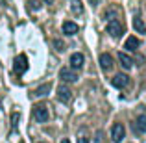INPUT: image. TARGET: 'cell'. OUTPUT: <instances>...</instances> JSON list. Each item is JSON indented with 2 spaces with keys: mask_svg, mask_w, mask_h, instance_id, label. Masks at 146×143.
<instances>
[{
  "mask_svg": "<svg viewBox=\"0 0 146 143\" xmlns=\"http://www.w3.org/2000/svg\"><path fill=\"white\" fill-rule=\"evenodd\" d=\"M43 2H44V4H52L54 0H43Z\"/></svg>",
  "mask_w": 146,
  "mask_h": 143,
  "instance_id": "603a6c76",
  "label": "cell"
},
{
  "mask_svg": "<svg viewBox=\"0 0 146 143\" xmlns=\"http://www.w3.org/2000/svg\"><path fill=\"white\" fill-rule=\"evenodd\" d=\"M128 82H129V78L124 75V73H120V75H115L113 80H111V84H113L117 89H122V87H126V86H128Z\"/></svg>",
  "mask_w": 146,
  "mask_h": 143,
  "instance_id": "5b68a950",
  "label": "cell"
},
{
  "mask_svg": "<svg viewBox=\"0 0 146 143\" xmlns=\"http://www.w3.org/2000/svg\"><path fill=\"white\" fill-rule=\"evenodd\" d=\"M59 78L63 80V82H76L78 76H76V73L70 71V69H61L59 71Z\"/></svg>",
  "mask_w": 146,
  "mask_h": 143,
  "instance_id": "9c48e42d",
  "label": "cell"
},
{
  "mask_svg": "<svg viewBox=\"0 0 146 143\" xmlns=\"http://www.w3.org/2000/svg\"><path fill=\"white\" fill-rule=\"evenodd\" d=\"M78 30H80V26L76 22H72V21L63 22V34H67V36H74V34H78Z\"/></svg>",
  "mask_w": 146,
  "mask_h": 143,
  "instance_id": "30bf717a",
  "label": "cell"
},
{
  "mask_svg": "<svg viewBox=\"0 0 146 143\" xmlns=\"http://www.w3.org/2000/svg\"><path fill=\"white\" fill-rule=\"evenodd\" d=\"M54 45H56V47H57V50H65V45H63V41L56 39V41H54Z\"/></svg>",
  "mask_w": 146,
  "mask_h": 143,
  "instance_id": "d6986e66",
  "label": "cell"
},
{
  "mask_svg": "<svg viewBox=\"0 0 146 143\" xmlns=\"http://www.w3.org/2000/svg\"><path fill=\"white\" fill-rule=\"evenodd\" d=\"M50 89H52V84H43L33 91V97H46L50 93Z\"/></svg>",
  "mask_w": 146,
  "mask_h": 143,
  "instance_id": "5bb4252c",
  "label": "cell"
},
{
  "mask_svg": "<svg viewBox=\"0 0 146 143\" xmlns=\"http://www.w3.org/2000/svg\"><path fill=\"white\" fill-rule=\"evenodd\" d=\"M30 9H33V11H37V9H39V7H41V4L39 2H37V0H30Z\"/></svg>",
  "mask_w": 146,
  "mask_h": 143,
  "instance_id": "ac0fdd59",
  "label": "cell"
},
{
  "mask_svg": "<svg viewBox=\"0 0 146 143\" xmlns=\"http://www.w3.org/2000/svg\"><path fill=\"white\" fill-rule=\"evenodd\" d=\"M83 63H85V58H83V54L76 52V54H72V56H70V67H72V69H82Z\"/></svg>",
  "mask_w": 146,
  "mask_h": 143,
  "instance_id": "ba28073f",
  "label": "cell"
},
{
  "mask_svg": "<svg viewBox=\"0 0 146 143\" xmlns=\"http://www.w3.org/2000/svg\"><path fill=\"white\" fill-rule=\"evenodd\" d=\"M118 61H120V65L124 69H131L133 67V60L128 56V54H124V52H118Z\"/></svg>",
  "mask_w": 146,
  "mask_h": 143,
  "instance_id": "4fadbf2b",
  "label": "cell"
},
{
  "mask_svg": "<svg viewBox=\"0 0 146 143\" xmlns=\"http://www.w3.org/2000/svg\"><path fill=\"white\" fill-rule=\"evenodd\" d=\"M133 28H135L139 34H146V24L143 22V19H141V17L133 19Z\"/></svg>",
  "mask_w": 146,
  "mask_h": 143,
  "instance_id": "9a60e30c",
  "label": "cell"
},
{
  "mask_svg": "<svg viewBox=\"0 0 146 143\" xmlns=\"http://www.w3.org/2000/svg\"><path fill=\"white\" fill-rule=\"evenodd\" d=\"M57 99L61 100V102H70V99H72V91L68 89L67 86H59L57 87Z\"/></svg>",
  "mask_w": 146,
  "mask_h": 143,
  "instance_id": "8992f818",
  "label": "cell"
},
{
  "mask_svg": "<svg viewBox=\"0 0 146 143\" xmlns=\"http://www.w3.org/2000/svg\"><path fill=\"white\" fill-rule=\"evenodd\" d=\"M133 130L137 134H144L146 132V115H139L133 123Z\"/></svg>",
  "mask_w": 146,
  "mask_h": 143,
  "instance_id": "52a82bcc",
  "label": "cell"
},
{
  "mask_svg": "<svg viewBox=\"0 0 146 143\" xmlns=\"http://www.w3.org/2000/svg\"><path fill=\"white\" fill-rule=\"evenodd\" d=\"M78 143H89V140H85V138H78Z\"/></svg>",
  "mask_w": 146,
  "mask_h": 143,
  "instance_id": "7402d4cb",
  "label": "cell"
},
{
  "mask_svg": "<svg viewBox=\"0 0 146 143\" xmlns=\"http://www.w3.org/2000/svg\"><path fill=\"white\" fill-rule=\"evenodd\" d=\"M19 119H21V113H13V115H11V126H13V130H17Z\"/></svg>",
  "mask_w": 146,
  "mask_h": 143,
  "instance_id": "2e32d148",
  "label": "cell"
},
{
  "mask_svg": "<svg viewBox=\"0 0 146 143\" xmlns=\"http://www.w3.org/2000/svg\"><path fill=\"white\" fill-rule=\"evenodd\" d=\"M107 34H109L111 37H120L122 36V24L118 21H115V19H111V21L107 22Z\"/></svg>",
  "mask_w": 146,
  "mask_h": 143,
  "instance_id": "277c9868",
  "label": "cell"
},
{
  "mask_svg": "<svg viewBox=\"0 0 146 143\" xmlns=\"http://www.w3.org/2000/svg\"><path fill=\"white\" fill-rule=\"evenodd\" d=\"M70 7H72V13H76V15L82 13V4H80V2H72Z\"/></svg>",
  "mask_w": 146,
  "mask_h": 143,
  "instance_id": "e0dca14e",
  "label": "cell"
},
{
  "mask_svg": "<svg viewBox=\"0 0 146 143\" xmlns=\"http://www.w3.org/2000/svg\"><path fill=\"white\" fill-rule=\"evenodd\" d=\"M61 143H70V141H68V140H63V141H61Z\"/></svg>",
  "mask_w": 146,
  "mask_h": 143,
  "instance_id": "cb8c5ba5",
  "label": "cell"
},
{
  "mask_svg": "<svg viewBox=\"0 0 146 143\" xmlns=\"http://www.w3.org/2000/svg\"><path fill=\"white\" fill-rule=\"evenodd\" d=\"M26 69H28V58H26V54H19V56L15 58V61H13L15 75H22Z\"/></svg>",
  "mask_w": 146,
  "mask_h": 143,
  "instance_id": "6da1fadb",
  "label": "cell"
},
{
  "mask_svg": "<svg viewBox=\"0 0 146 143\" xmlns=\"http://www.w3.org/2000/svg\"><path fill=\"white\" fill-rule=\"evenodd\" d=\"M126 136V128L122 123H117V125L111 128V140H113V143H120L122 140H124Z\"/></svg>",
  "mask_w": 146,
  "mask_h": 143,
  "instance_id": "3957f363",
  "label": "cell"
},
{
  "mask_svg": "<svg viewBox=\"0 0 146 143\" xmlns=\"http://www.w3.org/2000/svg\"><path fill=\"white\" fill-rule=\"evenodd\" d=\"M113 15H115V11H113V9H109V11H106L104 19H106V21H111V17H113Z\"/></svg>",
  "mask_w": 146,
  "mask_h": 143,
  "instance_id": "ffe728a7",
  "label": "cell"
},
{
  "mask_svg": "<svg viewBox=\"0 0 146 143\" xmlns=\"http://www.w3.org/2000/svg\"><path fill=\"white\" fill-rule=\"evenodd\" d=\"M33 117H35L37 123L48 121V108H46V104H35V106H33Z\"/></svg>",
  "mask_w": 146,
  "mask_h": 143,
  "instance_id": "7a4b0ae2",
  "label": "cell"
},
{
  "mask_svg": "<svg viewBox=\"0 0 146 143\" xmlns=\"http://www.w3.org/2000/svg\"><path fill=\"white\" fill-rule=\"evenodd\" d=\"M100 65H102V69H111L113 67V56L111 54H107V52H104V54H100Z\"/></svg>",
  "mask_w": 146,
  "mask_h": 143,
  "instance_id": "8fae6325",
  "label": "cell"
},
{
  "mask_svg": "<svg viewBox=\"0 0 146 143\" xmlns=\"http://www.w3.org/2000/svg\"><path fill=\"white\" fill-rule=\"evenodd\" d=\"M139 39H137V37H133V36H129L128 39H126V43H124V48L126 50H129V52H135L137 48H139Z\"/></svg>",
  "mask_w": 146,
  "mask_h": 143,
  "instance_id": "7c38bea8",
  "label": "cell"
},
{
  "mask_svg": "<svg viewBox=\"0 0 146 143\" xmlns=\"http://www.w3.org/2000/svg\"><path fill=\"white\" fill-rule=\"evenodd\" d=\"M89 4H91V6H98L100 0H89Z\"/></svg>",
  "mask_w": 146,
  "mask_h": 143,
  "instance_id": "44dd1931",
  "label": "cell"
}]
</instances>
